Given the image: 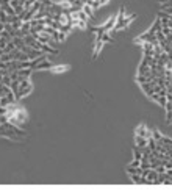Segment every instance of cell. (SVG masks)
<instances>
[{"label":"cell","instance_id":"6da1fadb","mask_svg":"<svg viewBox=\"0 0 172 194\" xmlns=\"http://www.w3.org/2000/svg\"><path fill=\"white\" fill-rule=\"evenodd\" d=\"M8 121L11 122V124H14V125H17V127H25L27 125V122H28V114H27V111L19 105V108L11 114V116H8Z\"/></svg>","mask_w":172,"mask_h":194},{"label":"cell","instance_id":"7a4b0ae2","mask_svg":"<svg viewBox=\"0 0 172 194\" xmlns=\"http://www.w3.org/2000/svg\"><path fill=\"white\" fill-rule=\"evenodd\" d=\"M19 91H17V94H16V100H21V99H24L25 95H28L32 91H33V83H32V80L30 78H22V77H19Z\"/></svg>","mask_w":172,"mask_h":194},{"label":"cell","instance_id":"3957f363","mask_svg":"<svg viewBox=\"0 0 172 194\" xmlns=\"http://www.w3.org/2000/svg\"><path fill=\"white\" fill-rule=\"evenodd\" d=\"M0 136H3V138H7V139H14V141H21V139H22L21 136H17V135L14 133L13 124H11L10 121L5 122V124H0Z\"/></svg>","mask_w":172,"mask_h":194},{"label":"cell","instance_id":"277c9868","mask_svg":"<svg viewBox=\"0 0 172 194\" xmlns=\"http://www.w3.org/2000/svg\"><path fill=\"white\" fill-rule=\"evenodd\" d=\"M117 21H116V25H114V28H113V32H120L122 28H124V17H125V8L122 7V8H119V11H117Z\"/></svg>","mask_w":172,"mask_h":194},{"label":"cell","instance_id":"5b68a950","mask_svg":"<svg viewBox=\"0 0 172 194\" xmlns=\"http://www.w3.org/2000/svg\"><path fill=\"white\" fill-rule=\"evenodd\" d=\"M135 135H139V136H144V138H150L152 136V130H147L145 124H139L135 130Z\"/></svg>","mask_w":172,"mask_h":194},{"label":"cell","instance_id":"8992f818","mask_svg":"<svg viewBox=\"0 0 172 194\" xmlns=\"http://www.w3.org/2000/svg\"><path fill=\"white\" fill-rule=\"evenodd\" d=\"M71 67L67 64H58V66H52L50 67V72L52 74H63V72H67Z\"/></svg>","mask_w":172,"mask_h":194},{"label":"cell","instance_id":"52a82bcc","mask_svg":"<svg viewBox=\"0 0 172 194\" xmlns=\"http://www.w3.org/2000/svg\"><path fill=\"white\" fill-rule=\"evenodd\" d=\"M135 146L139 147V149H144V147L147 146V138L139 136V135H135Z\"/></svg>","mask_w":172,"mask_h":194},{"label":"cell","instance_id":"ba28073f","mask_svg":"<svg viewBox=\"0 0 172 194\" xmlns=\"http://www.w3.org/2000/svg\"><path fill=\"white\" fill-rule=\"evenodd\" d=\"M32 72H33V69H30V67H22V69L17 70V75L22 77V78H30V77H32Z\"/></svg>","mask_w":172,"mask_h":194},{"label":"cell","instance_id":"9c48e42d","mask_svg":"<svg viewBox=\"0 0 172 194\" xmlns=\"http://www.w3.org/2000/svg\"><path fill=\"white\" fill-rule=\"evenodd\" d=\"M81 10L86 13V16H88V19H89V21H92V19H94V10L91 8V5H88V3H83Z\"/></svg>","mask_w":172,"mask_h":194},{"label":"cell","instance_id":"30bf717a","mask_svg":"<svg viewBox=\"0 0 172 194\" xmlns=\"http://www.w3.org/2000/svg\"><path fill=\"white\" fill-rule=\"evenodd\" d=\"M102 46H103V41H94V50H92V60L97 58L99 52L102 50Z\"/></svg>","mask_w":172,"mask_h":194},{"label":"cell","instance_id":"8fae6325","mask_svg":"<svg viewBox=\"0 0 172 194\" xmlns=\"http://www.w3.org/2000/svg\"><path fill=\"white\" fill-rule=\"evenodd\" d=\"M53 64H52V61H49V60H44V61H41L38 66H36V69L35 70H44V69H49L50 70V67H52Z\"/></svg>","mask_w":172,"mask_h":194},{"label":"cell","instance_id":"7c38bea8","mask_svg":"<svg viewBox=\"0 0 172 194\" xmlns=\"http://www.w3.org/2000/svg\"><path fill=\"white\" fill-rule=\"evenodd\" d=\"M10 91H11L10 86H7V85H3V83H0V97H5Z\"/></svg>","mask_w":172,"mask_h":194},{"label":"cell","instance_id":"4fadbf2b","mask_svg":"<svg viewBox=\"0 0 172 194\" xmlns=\"http://www.w3.org/2000/svg\"><path fill=\"white\" fill-rule=\"evenodd\" d=\"M136 19V14H130V16H127V17H124V28H127L133 21Z\"/></svg>","mask_w":172,"mask_h":194},{"label":"cell","instance_id":"5bb4252c","mask_svg":"<svg viewBox=\"0 0 172 194\" xmlns=\"http://www.w3.org/2000/svg\"><path fill=\"white\" fill-rule=\"evenodd\" d=\"M30 28H32V24H30V22H22V27H21V32L24 33V36L30 33Z\"/></svg>","mask_w":172,"mask_h":194},{"label":"cell","instance_id":"9a60e30c","mask_svg":"<svg viewBox=\"0 0 172 194\" xmlns=\"http://www.w3.org/2000/svg\"><path fill=\"white\" fill-rule=\"evenodd\" d=\"M8 19H10V16L3 10H0V22H2V24H8Z\"/></svg>","mask_w":172,"mask_h":194},{"label":"cell","instance_id":"2e32d148","mask_svg":"<svg viewBox=\"0 0 172 194\" xmlns=\"http://www.w3.org/2000/svg\"><path fill=\"white\" fill-rule=\"evenodd\" d=\"M155 36H156V39L160 41V42H163V41H166L167 38L164 36V33L161 32V30H156V33H155Z\"/></svg>","mask_w":172,"mask_h":194},{"label":"cell","instance_id":"e0dca14e","mask_svg":"<svg viewBox=\"0 0 172 194\" xmlns=\"http://www.w3.org/2000/svg\"><path fill=\"white\" fill-rule=\"evenodd\" d=\"M102 41H103V44H111V42H114V39H113L110 35H106V33H103V36H102Z\"/></svg>","mask_w":172,"mask_h":194},{"label":"cell","instance_id":"ac0fdd59","mask_svg":"<svg viewBox=\"0 0 172 194\" xmlns=\"http://www.w3.org/2000/svg\"><path fill=\"white\" fill-rule=\"evenodd\" d=\"M11 81H13V80H11L10 74H8V75H5L2 80H0V83H3V85H7V86H11Z\"/></svg>","mask_w":172,"mask_h":194},{"label":"cell","instance_id":"d6986e66","mask_svg":"<svg viewBox=\"0 0 172 194\" xmlns=\"http://www.w3.org/2000/svg\"><path fill=\"white\" fill-rule=\"evenodd\" d=\"M152 136L155 138V141H161V136H163V135L158 132V129H153V130H152Z\"/></svg>","mask_w":172,"mask_h":194},{"label":"cell","instance_id":"ffe728a7","mask_svg":"<svg viewBox=\"0 0 172 194\" xmlns=\"http://www.w3.org/2000/svg\"><path fill=\"white\" fill-rule=\"evenodd\" d=\"M130 180L135 182V183H141V174H131V175H130Z\"/></svg>","mask_w":172,"mask_h":194},{"label":"cell","instance_id":"44dd1931","mask_svg":"<svg viewBox=\"0 0 172 194\" xmlns=\"http://www.w3.org/2000/svg\"><path fill=\"white\" fill-rule=\"evenodd\" d=\"M0 61H3V63H10V61H11V55H10V53H3V55H0Z\"/></svg>","mask_w":172,"mask_h":194},{"label":"cell","instance_id":"7402d4cb","mask_svg":"<svg viewBox=\"0 0 172 194\" xmlns=\"http://www.w3.org/2000/svg\"><path fill=\"white\" fill-rule=\"evenodd\" d=\"M8 42H11V41L7 39V38H0V49H5L8 46Z\"/></svg>","mask_w":172,"mask_h":194},{"label":"cell","instance_id":"603a6c76","mask_svg":"<svg viewBox=\"0 0 172 194\" xmlns=\"http://www.w3.org/2000/svg\"><path fill=\"white\" fill-rule=\"evenodd\" d=\"M160 30H161V32L164 33V36H166V38H167V36H169V35L172 33V32H170V27H161Z\"/></svg>","mask_w":172,"mask_h":194},{"label":"cell","instance_id":"cb8c5ba5","mask_svg":"<svg viewBox=\"0 0 172 194\" xmlns=\"http://www.w3.org/2000/svg\"><path fill=\"white\" fill-rule=\"evenodd\" d=\"M128 166H131V167H139V166H141V160H133Z\"/></svg>","mask_w":172,"mask_h":194},{"label":"cell","instance_id":"d4e9b609","mask_svg":"<svg viewBox=\"0 0 172 194\" xmlns=\"http://www.w3.org/2000/svg\"><path fill=\"white\" fill-rule=\"evenodd\" d=\"M8 122V116L7 114H0V124H5Z\"/></svg>","mask_w":172,"mask_h":194},{"label":"cell","instance_id":"484cf974","mask_svg":"<svg viewBox=\"0 0 172 194\" xmlns=\"http://www.w3.org/2000/svg\"><path fill=\"white\" fill-rule=\"evenodd\" d=\"M158 3H172V0H156Z\"/></svg>","mask_w":172,"mask_h":194},{"label":"cell","instance_id":"4316f807","mask_svg":"<svg viewBox=\"0 0 172 194\" xmlns=\"http://www.w3.org/2000/svg\"><path fill=\"white\" fill-rule=\"evenodd\" d=\"M5 30V24H2V22H0V35H2V32Z\"/></svg>","mask_w":172,"mask_h":194},{"label":"cell","instance_id":"83f0119b","mask_svg":"<svg viewBox=\"0 0 172 194\" xmlns=\"http://www.w3.org/2000/svg\"><path fill=\"white\" fill-rule=\"evenodd\" d=\"M170 124H172V122H170Z\"/></svg>","mask_w":172,"mask_h":194}]
</instances>
